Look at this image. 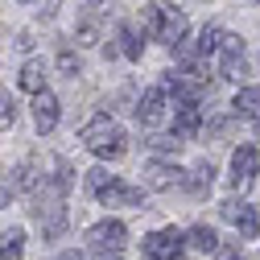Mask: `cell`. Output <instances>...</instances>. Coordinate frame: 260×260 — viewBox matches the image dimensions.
Returning <instances> with one entry per match:
<instances>
[{"instance_id":"6da1fadb","label":"cell","mask_w":260,"mask_h":260,"mask_svg":"<svg viewBox=\"0 0 260 260\" xmlns=\"http://www.w3.org/2000/svg\"><path fill=\"white\" fill-rule=\"evenodd\" d=\"M87 186H91L95 199L108 203V207H141V203H145L141 186H128V182H120V178L108 174V170H91V174H87Z\"/></svg>"},{"instance_id":"7a4b0ae2","label":"cell","mask_w":260,"mask_h":260,"mask_svg":"<svg viewBox=\"0 0 260 260\" xmlns=\"http://www.w3.org/2000/svg\"><path fill=\"white\" fill-rule=\"evenodd\" d=\"M145 29H149L157 42H166V46L174 50V46L182 42V34H186V17H182V9L166 5V0H153L149 13H145Z\"/></svg>"},{"instance_id":"3957f363","label":"cell","mask_w":260,"mask_h":260,"mask_svg":"<svg viewBox=\"0 0 260 260\" xmlns=\"http://www.w3.org/2000/svg\"><path fill=\"white\" fill-rule=\"evenodd\" d=\"M215 54H219V75L223 79H236V83L248 79V54H244V42L236 34H223L219 46H215Z\"/></svg>"},{"instance_id":"277c9868","label":"cell","mask_w":260,"mask_h":260,"mask_svg":"<svg viewBox=\"0 0 260 260\" xmlns=\"http://www.w3.org/2000/svg\"><path fill=\"white\" fill-rule=\"evenodd\" d=\"M186 240L178 236V232H153V236H145V256L149 260H186Z\"/></svg>"},{"instance_id":"5b68a950","label":"cell","mask_w":260,"mask_h":260,"mask_svg":"<svg viewBox=\"0 0 260 260\" xmlns=\"http://www.w3.org/2000/svg\"><path fill=\"white\" fill-rule=\"evenodd\" d=\"M166 116H170V95H166V87H149V91L141 95V104H137V120H141L145 128H157Z\"/></svg>"},{"instance_id":"8992f818","label":"cell","mask_w":260,"mask_h":260,"mask_svg":"<svg viewBox=\"0 0 260 260\" xmlns=\"http://www.w3.org/2000/svg\"><path fill=\"white\" fill-rule=\"evenodd\" d=\"M124 223H116V219H108V223H95L91 232H87V244H91V252H120L124 248Z\"/></svg>"},{"instance_id":"52a82bcc","label":"cell","mask_w":260,"mask_h":260,"mask_svg":"<svg viewBox=\"0 0 260 260\" xmlns=\"http://www.w3.org/2000/svg\"><path fill=\"white\" fill-rule=\"evenodd\" d=\"M256 174H260V149L240 145V149L232 153V186H236V190H244Z\"/></svg>"},{"instance_id":"ba28073f","label":"cell","mask_w":260,"mask_h":260,"mask_svg":"<svg viewBox=\"0 0 260 260\" xmlns=\"http://www.w3.org/2000/svg\"><path fill=\"white\" fill-rule=\"evenodd\" d=\"M145 182L153 190H182L186 186V174L174 166V161H149V166H145Z\"/></svg>"},{"instance_id":"9c48e42d","label":"cell","mask_w":260,"mask_h":260,"mask_svg":"<svg viewBox=\"0 0 260 260\" xmlns=\"http://www.w3.org/2000/svg\"><path fill=\"white\" fill-rule=\"evenodd\" d=\"M112 137H120V128H116V120H112L108 112H100L91 124H83V133H79V141H83L87 149H100V145L112 141Z\"/></svg>"},{"instance_id":"30bf717a","label":"cell","mask_w":260,"mask_h":260,"mask_svg":"<svg viewBox=\"0 0 260 260\" xmlns=\"http://www.w3.org/2000/svg\"><path fill=\"white\" fill-rule=\"evenodd\" d=\"M223 219H227V223H236L248 240H256V232H260L256 207H244V203H223Z\"/></svg>"},{"instance_id":"8fae6325","label":"cell","mask_w":260,"mask_h":260,"mask_svg":"<svg viewBox=\"0 0 260 260\" xmlns=\"http://www.w3.org/2000/svg\"><path fill=\"white\" fill-rule=\"evenodd\" d=\"M174 112H178V116H174V137H178V141H190V137L203 128V112H199V104H178Z\"/></svg>"},{"instance_id":"7c38bea8","label":"cell","mask_w":260,"mask_h":260,"mask_svg":"<svg viewBox=\"0 0 260 260\" xmlns=\"http://www.w3.org/2000/svg\"><path fill=\"white\" fill-rule=\"evenodd\" d=\"M34 124H38V133H54V124H58V100L46 87L38 91V100H34Z\"/></svg>"},{"instance_id":"4fadbf2b","label":"cell","mask_w":260,"mask_h":260,"mask_svg":"<svg viewBox=\"0 0 260 260\" xmlns=\"http://www.w3.org/2000/svg\"><path fill=\"white\" fill-rule=\"evenodd\" d=\"M232 112L260 124V87H240V95L232 100Z\"/></svg>"},{"instance_id":"5bb4252c","label":"cell","mask_w":260,"mask_h":260,"mask_svg":"<svg viewBox=\"0 0 260 260\" xmlns=\"http://www.w3.org/2000/svg\"><path fill=\"white\" fill-rule=\"evenodd\" d=\"M25 256V236L17 232H0V260H21Z\"/></svg>"},{"instance_id":"9a60e30c","label":"cell","mask_w":260,"mask_h":260,"mask_svg":"<svg viewBox=\"0 0 260 260\" xmlns=\"http://www.w3.org/2000/svg\"><path fill=\"white\" fill-rule=\"evenodd\" d=\"M17 83H21L25 91H34V95H38V91L46 87V67H42V62H25V67H21V79H17Z\"/></svg>"},{"instance_id":"2e32d148","label":"cell","mask_w":260,"mask_h":260,"mask_svg":"<svg viewBox=\"0 0 260 260\" xmlns=\"http://www.w3.org/2000/svg\"><path fill=\"white\" fill-rule=\"evenodd\" d=\"M116 42H120V54H124V58H141V46H145V42H141L128 25H120V29H116Z\"/></svg>"},{"instance_id":"e0dca14e","label":"cell","mask_w":260,"mask_h":260,"mask_svg":"<svg viewBox=\"0 0 260 260\" xmlns=\"http://www.w3.org/2000/svg\"><path fill=\"white\" fill-rule=\"evenodd\" d=\"M186 244H190V248H199V252H215V248H219V236L211 232V227H203V223H199V227L190 232V240H186Z\"/></svg>"},{"instance_id":"ac0fdd59","label":"cell","mask_w":260,"mask_h":260,"mask_svg":"<svg viewBox=\"0 0 260 260\" xmlns=\"http://www.w3.org/2000/svg\"><path fill=\"white\" fill-rule=\"evenodd\" d=\"M91 153H95V157H108V161H116V157H124V153H128V137L120 133V137H112V141H104L100 149H91Z\"/></svg>"},{"instance_id":"d6986e66","label":"cell","mask_w":260,"mask_h":260,"mask_svg":"<svg viewBox=\"0 0 260 260\" xmlns=\"http://www.w3.org/2000/svg\"><path fill=\"white\" fill-rule=\"evenodd\" d=\"M211 182H215V166H211V161H203V166L194 170V182H190V190H194V194H207V190H211Z\"/></svg>"},{"instance_id":"ffe728a7","label":"cell","mask_w":260,"mask_h":260,"mask_svg":"<svg viewBox=\"0 0 260 260\" xmlns=\"http://www.w3.org/2000/svg\"><path fill=\"white\" fill-rule=\"evenodd\" d=\"M17 124V100L9 91H0V133H5V128H13Z\"/></svg>"},{"instance_id":"44dd1931","label":"cell","mask_w":260,"mask_h":260,"mask_svg":"<svg viewBox=\"0 0 260 260\" xmlns=\"http://www.w3.org/2000/svg\"><path fill=\"white\" fill-rule=\"evenodd\" d=\"M219 38H223V34H219V29H211V25H207V29H203V34H199V46H194V50H199V54H211V50L219 46Z\"/></svg>"},{"instance_id":"7402d4cb","label":"cell","mask_w":260,"mask_h":260,"mask_svg":"<svg viewBox=\"0 0 260 260\" xmlns=\"http://www.w3.org/2000/svg\"><path fill=\"white\" fill-rule=\"evenodd\" d=\"M75 42H79V46H95V42H100V34H95L91 21H83V25L75 29Z\"/></svg>"},{"instance_id":"603a6c76","label":"cell","mask_w":260,"mask_h":260,"mask_svg":"<svg viewBox=\"0 0 260 260\" xmlns=\"http://www.w3.org/2000/svg\"><path fill=\"white\" fill-rule=\"evenodd\" d=\"M215 260H244V256H240L236 244H219V248H215Z\"/></svg>"},{"instance_id":"cb8c5ba5","label":"cell","mask_w":260,"mask_h":260,"mask_svg":"<svg viewBox=\"0 0 260 260\" xmlns=\"http://www.w3.org/2000/svg\"><path fill=\"white\" fill-rule=\"evenodd\" d=\"M149 145H153V149H174V153H178V149H182L186 141H178V137H153Z\"/></svg>"},{"instance_id":"d4e9b609","label":"cell","mask_w":260,"mask_h":260,"mask_svg":"<svg viewBox=\"0 0 260 260\" xmlns=\"http://www.w3.org/2000/svg\"><path fill=\"white\" fill-rule=\"evenodd\" d=\"M58 67L75 79V75H79V58H75V54H58Z\"/></svg>"},{"instance_id":"484cf974","label":"cell","mask_w":260,"mask_h":260,"mask_svg":"<svg viewBox=\"0 0 260 260\" xmlns=\"http://www.w3.org/2000/svg\"><path fill=\"white\" fill-rule=\"evenodd\" d=\"M9 199H13V186H9L5 178H0V207H9Z\"/></svg>"},{"instance_id":"4316f807","label":"cell","mask_w":260,"mask_h":260,"mask_svg":"<svg viewBox=\"0 0 260 260\" xmlns=\"http://www.w3.org/2000/svg\"><path fill=\"white\" fill-rule=\"evenodd\" d=\"M91 260H120L116 252H91Z\"/></svg>"},{"instance_id":"83f0119b","label":"cell","mask_w":260,"mask_h":260,"mask_svg":"<svg viewBox=\"0 0 260 260\" xmlns=\"http://www.w3.org/2000/svg\"><path fill=\"white\" fill-rule=\"evenodd\" d=\"M62 260H83V256H79V252H67V256H62Z\"/></svg>"},{"instance_id":"f1b7e54d","label":"cell","mask_w":260,"mask_h":260,"mask_svg":"<svg viewBox=\"0 0 260 260\" xmlns=\"http://www.w3.org/2000/svg\"><path fill=\"white\" fill-rule=\"evenodd\" d=\"M91 5H100V0H91Z\"/></svg>"},{"instance_id":"f546056e","label":"cell","mask_w":260,"mask_h":260,"mask_svg":"<svg viewBox=\"0 0 260 260\" xmlns=\"http://www.w3.org/2000/svg\"><path fill=\"white\" fill-rule=\"evenodd\" d=\"M21 5H29V0H21Z\"/></svg>"}]
</instances>
